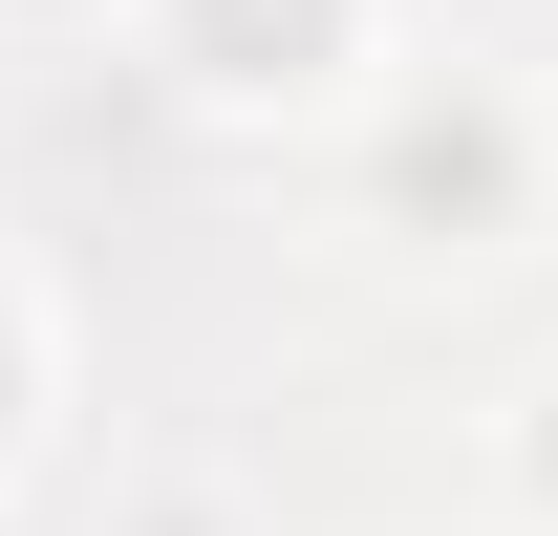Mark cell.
<instances>
[{
	"instance_id": "cell-1",
	"label": "cell",
	"mask_w": 558,
	"mask_h": 536,
	"mask_svg": "<svg viewBox=\"0 0 558 536\" xmlns=\"http://www.w3.org/2000/svg\"><path fill=\"white\" fill-rule=\"evenodd\" d=\"M537 194H558V108H515V86H387L344 150V215L387 258H515Z\"/></svg>"
},
{
	"instance_id": "cell-2",
	"label": "cell",
	"mask_w": 558,
	"mask_h": 536,
	"mask_svg": "<svg viewBox=\"0 0 558 536\" xmlns=\"http://www.w3.org/2000/svg\"><path fill=\"white\" fill-rule=\"evenodd\" d=\"M130 44L150 108H194V130H323V108H387V0H130L108 22Z\"/></svg>"
},
{
	"instance_id": "cell-3",
	"label": "cell",
	"mask_w": 558,
	"mask_h": 536,
	"mask_svg": "<svg viewBox=\"0 0 558 536\" xmlns=\"http://www.w3.org/2000/svg\"><path fill=\"white\" fill-rule=\"evenodd\" d=\"M44 407H65V301H44L22 236H0V494H22V451H44Z\"/></svg>"
},
{
	"instance_id": "cell-4",
	"label": "cell",
	"mask_w": 558,
	"mask_h": 536,
	"mask_svg": "<svg viewBox=\"0 0 558 536\" xmlns=\"http://www.w3.org/2000/svg\"><path fill=\"white\" fill-rule=\"evenodd\" d=\"M494 494H515V536H558V365L494 407Z\"/></svg>"
},
{
	"instance_id": "cell-5",
	"label": "cell",
	"mask_w": 558,
	"mask_h": 536,
	"mask_svg": "<svg viewBox=\"0 0 558 536\" xmlns=\"http://www.w3.org/2000/svg\"><path fill=\"white\" fill-rule=\"evenodd\" d=\"M108 536H279V515H258V494H215V472H150Z\"/></svg>"
},
{
	"instance_id": "cell-6",
	"label": "cell",
	"mask_w": 558,
	"mask_h": 536,
	"mask_svg": "<svg viewBox=\"0 0 558 536\" xmlns=\"http://www.w3.org/2000/svg\"><path fill=\"white\" fill-rule=\"evenodd\" d=\"M130 0H0V44H108Z\"/></svg>"
}]
</instances>
